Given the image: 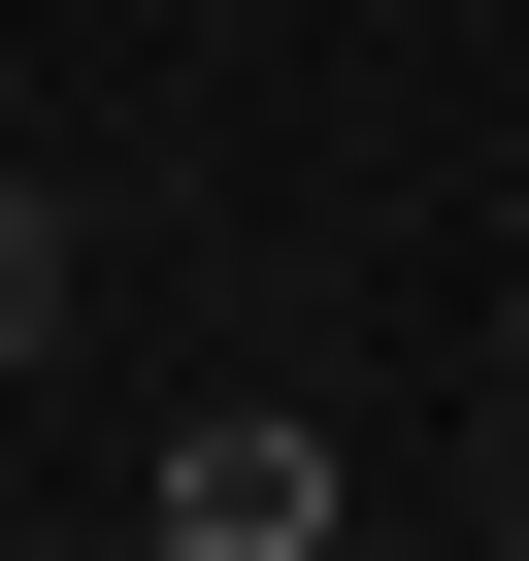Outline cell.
Instances as JSON below:
<instances>
[{"mask_svg": "<svg viewBox=\"0 0 529 561\" xmlns=\"http://www.w3.org/2000/svg\"><path fill=\"white\" fill-rule=\"evenodd\" d=\"M133 561H331V430H299V397H232V430H166Z\"/></svg>", "mask_w": 529, "mask_h": 561, "instance_id": "obj_1", "label": "cell"}, {"mask_svg": "<svg viewBox=\"0 0 529 561\" xmlns=\"http://www.w3.org/2000/svg\"><path fill=\"white\" fill-rule=\"evenodd\" d=\"M34 331H67V198L0 165V364H34Z\"/></svg>", "mask_w": 529, "mask_h": 561, "instance_id": "obj_2", "label": "cell"}, {"mask_svg": "<svg viewBox=\"0 0 529 561\" xmlns=\"http://www.w3.org/2000/svg\"><path fill=\"white\" fill-rule=\"evenodd\" d=\"M496 364H529V298H496Z\"/></svg>", "mask_w": 529, "mask_h": 561, "instance_id": "obj_3", "label": "cell"}]
</instances>
